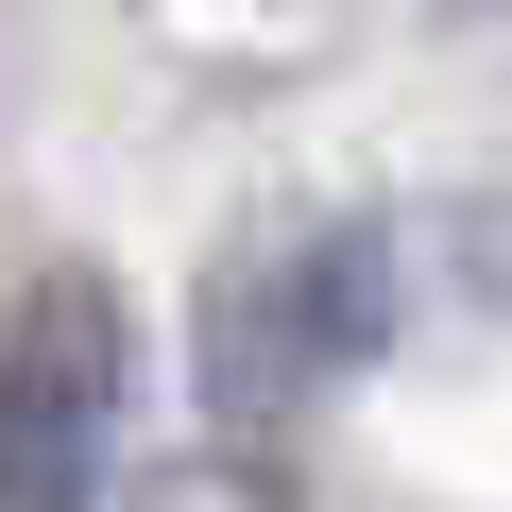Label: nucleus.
<instances>
[{"label": "nucleus", "instance_id": "1", "mask_svg": "<svg viewBox=\"0 0 512 512\" xmlns=\"http://www.w3.org/2000/svg\"><path fill=\"white\" fill-rule=\"evenodd\" d=\"M393 308H410L393 222H274L256 256L205 274V393L239 427H291V410H325L342 376L393 359Z\"/></svg>", "mask_w": 512, "mask_h": 512}, {"label": "nucleus", "instance_id": "2", "mask_svg": "<svg viewBox=\"0 0 512 512\" xmlns=\"http://www.w3.org/2000/svg\"><path fill=\"white\" fill-rule=\"evenodd\" d=\"M120 393H137L120 291L103 274H35L18 308H0V512H103Z\"/></svg>", "mask_w": 512, "mask_h": 512}, {"label": "nucleus", "instance_id": "3", "mask_svg": "<svg viewBox=\"0 0 512 512\" xmlns=\"http://www.w3.org/2000/svg\"><path fill=\"white\" fill-rule=\"evenodd\" d=\"M137 512H291V478L274 461H171V478H137Z\"/></svg>", "mask_w": 512, "mask_h": 512}]
</instances>
